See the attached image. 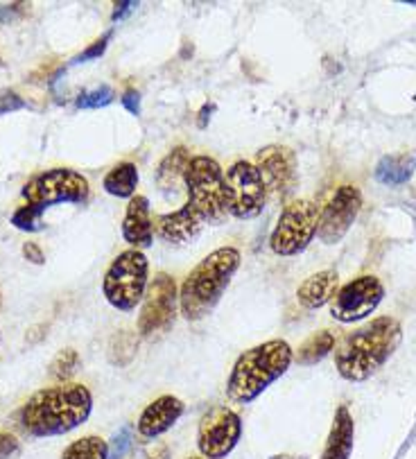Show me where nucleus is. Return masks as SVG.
Segmentation results:
<instances>
[{"label":"nucleus","mask_w":416,"mask_h":459,"mask_svg":"<svg viewBox=\"0 0 416 459\" xmlns=\"http://www.w3.org/2000/svg\"><path fill=\"white\" fill-rule=\"evenodd\" d=\"M93 396L79 383H62L39 389L21 409V426L32 437H57L88 421Z\"/></svg>","instance_id":"obj_1"},{"label":"nucleus","mask_w":416,"mask_h":459,"mask_svg":"<svg viewBox=\"0 0 416 459\" xmlns=\"http://www.w3.org/2000/svg\"><path fill=\"white\" fill-rule=\"evenodd\" d=\"M403 328L394 317H378L346 335L335 349V366L344 380L362 383L376 376L396 353Z\"/></svg>","instance_id":"obj_2"},{"label":"nucleus","mask_w":416,"mask_h":459,"mask_svg":"<svg viewBox=\"0 0 416 459\" xmlns=\"http://www.w3.org/2000/svg\"><path fill=\"white\" fill-rule=\"evenodd\" d=\"M240 267V251L236 247H219L202 258L179 288V313L188 321L208 317L224 296Z\"/></svg>","instance_id":"obj_3"},{"label":"nucleus","mask_w":416,"mask_h":459,"mask_svg":"<svg viewBox=\"0 0 416 459\" xmlns=\"http://www.w3.org/2000/svg\"><path fill=\"white\" fill-rule=\"evenodd\" d=\"M294 353L285 339H270L251 347L236 360L226 380V398L238 405L256 400L272 383L292 366Z\"/></svg>","instance_id":"obj_4"},{"label":"nucleus","mask_w":416,"mask_h":459,"mask_svg":"<svg viewBox=\"0 0 416 459\" xmlns=\"http://www.w3.org/2000/svg\"><path fill=\"white\" fill-rule=\"evenodd\" d=\"M186 192L188 204L200 213L204 224H222L226 211V186H224V170L215 158L197 154L190 158L186 168Z\"/></svg>","instance_id":"obj_5"},{"label":"nucleus","mask_w":416,"mask_h":459,"mask_svg":"<svg viewBox=\"0 0 416 459\" xmlns=\"http://www.w3.org/2000/svg\"><path fill=\"white\" fill-rule=\"evenodd\" d=\"M149 285V262L147 256L138 249H127L115 258L102 281V292L115 310L132 313L138 303H143V296Z\"/></svg>","instance_id":"obj_6"},{"label":"nucleus","mask_w":416,"mask_h":459,"mask_svg":"<svg viewBox=\"0 0 416 459\" xmlns=\"http://www.w3.org/2000/svg\"><path fill=\"white\" fill-rule=\"evenodd\" d=\"M21 194L25 206L43 215L45 209H52L57 204H84L91 194V186L86 177L79 175V172L68 168H54L32 177L23 186Z\"/></svg>","instance_id":"obj_7"},{"label":"nucleus","mask_w":416,"mask_h":459,"mask_svg":"<svg viewBox=\"0 0 416 459\" xmlns=\"http://www.w3.org/2000/svg\"><path fill=\"white\" fill-rule=\"evenodd\" d=\"M317 226L319 209L312 199H294L285 204L270 236V249L276 256H299L315 240Z\"/></svg>","instance_id":"obj_8"},{"label":"nucleus","mask_w":416,"mask_h":459,"mask_svg":"<svg viewBox=\"0 0 416 459\" xmlns=\"http://www.w3.org/2000/svg\"><path fill=\"white\" fill-rule=\"evenodd\" d=\"M226 186V211L236 220H253L258 217L267 204V188L256 163L240 158L226 170L224 175Z\"/></svg>","instance_id":"obj_9"},{"label":"nucleus","mask_w":416,"mask_h":459,"mask_svg":"<svg viewBox=\"0 0 416 459\" xmlns=\"http://www.w3.org/2000/svg\"><path fill=\"white\" fill-rule=\"evenodd\" d=\"M177 313H179L177 281L170 274L161 272L147 285V292L143 296L141 315H138V335L145 339L163 335V332H168L175 326Z\"/></svg>","instance_id":"obj_10"},{"label":"nucleus","mask_w":416,"mask_h":459,"mask_svg":"<svg viewBox=\"0 0 416 459\" xmlns=\"http://www.w3.org/2000/svg\"><path fill=\"white\" fill-rule=\"evenodd\" d=\"M362 209V194L355 186L346 183L330 194L326 206L319 211L317 238L323 245H335L349 233L357 213Z\"/></svg>","instance_id":"obj_11"},{"label":"nucleus","mask_w":416,"mask_h":459,"mask_svg":"<svg viewBox=\"0 0 416 459\" xmlns=\"http://www.w3.org/2000/svg\"><path fill=\"white\" fill-rule=\"evenodd\" d=\"M242 437V421L233 409L213 407L200 423L197 446L206 459H224Z\"/></svg>","instance_id":"obj_12"},{"label":"nucleus","mask_w":416,"mask_h":459,"mask_svg":"<svg viewBox=\"0 0 416 459\" xmlns=\"http://www.w3.org/2000/svg\"><path fill=\"white\" fill-rule=\"evenodd\" d=\"M385 299V288L376 277L366 274L351 283H346L340 292L335 294V301L330 308V315L342 321V324H353L362 321Z\"/></svg>","instance_id":"obj_13"},{"label":"nucleus","mask_w":416,"mask_h":459,"mask_svg":"<svg viewBox=\"0 0 416 459\" xmlns=\"http://www.w3.org/2000/svg\"><path fill=\"white\" fill-rule=\"evenodd\" d=\"M256 168L262 177L267 194L274 199H285L296 186V156L285 145H267L256 154Z\"/></svg>","instance_id":"obj_14"},{"label":"nucleus","mask_w":416,"mask_h":459,"mask_svg":"<svg viewBox=\"0 0 416 459\" xmlns=\"http://www.w3.org/2000/svg\"><path fill=\"white\" fill-rule=\"evenodd\" d=\"M183 409H186V405L177 396H170V394L158 396L141 412V419H138V426H136L138 434L145 439L161 437V434L168 432L181 419Z\"/></svg>","instance_id":"obj_15"},{"label":"nucleus","mask_w":416,"mask_h":459,"mask_svg":"<svg viewBox=\"0 0 416 459\" xmlns=\"http://www.w3.org/2000/svg\"><path fill=\"white\" fill-rule=\"evenodd\" d=\"M204 220L186 202L181 209L156 217V233L170 245H188L202 233Z\"/></svg>","instance_id":"obj_16"},{"label":"nucleus","mask_w":416,"mask_h":459,"mask_svg":"<svg viewBox=\"0 0 416 459\" xmlns=\"http://www.w3.org/2000/svg\"><path fill=\"white\" fill-rule=\"evenodd\" d=\"M122 238L132 245V249L143 251L154 243V222L149 213V202L143 194H134L127 204L122 220Z\"/></svg>","instance_id":"obj_17"},{"label":"nucleus","mask_w":416,"mask_h":459,"mask_svg":"<svg viewBox=\"0 0 416 459\" xmlns=\"http://www.w3.org/2000/svg\"><path fill=\"white\" fill-rule=\"evenodd\" d=\"M340 292V274L326 269L319 274H312L308 277L296 290V299L304 308L308 310H317L321 306H326L335 294Z\"/></svg>","instance_id":"obj_18"},{"label":"nucleus","mask_w":416,"mask_h":459,"mask_svg":"<svg viewBox=\"0 0 416 459\" xmlns=\"http://www.w3.org/2000/svg\"><path fill=\"white\" fill-rule=\"evenodd\" d=\"M353 434H355V426H353V417L349 407H340L335 412L333 419V428L328 434L326 448H323L321 459H349L351 451H353Z\"/></svg>","instance_id":"obj_19"},{"label":"nucleus","mask_w":416,"mask_h":459,"mask_svg":"<svg viewBox=\"0 0 416 459\" xmlns=\"http://www.w3.org/2000/svg\"><path fill=\"white\" fill-rule=\"evenodd\" d=\"M190 152L186 147H172V152L166 154V158L158 163L156 170V186L161 192L166 194H175L179 190V186L183 183V177H186V168L190 163Z\"/></svg>","instance_id":"obj_20"},{"label":"nucleus","mask_w":416,"mask_h":459,"mask_svg":"<svg viewBox=\"0 0 416 459\" xmlns=\"http://www.w3.org/2000/svg\"><path fill=\"white\" fill-rule=\"evenodd\" d=\"M416 170V158L412 154H391L378 161L376 179L385 186H403L408 183Z\"/></svg>","instance_id":"obj_21"},{"label":"nucleus","mask_w":416,"mask_h":459,"mask_svg":"<svg viewBox=\"0 0 416 459\" xmlns=\"http://www.w3.org/2000/svg\"><path fill=\"white\" fill-rule=\"evenodd\" d=\"M136 186H138V168L129 163V161H122V163L111 168L102 181V188L111 197H118V199H132Z\"/></svg>","instance_id":"obj_22"},{"label":"nucleus","mask_w":416,"mask_h":459,"mask_svg":"<svg viewBox=\"0 0 416 459\" xmlns=\"http://www.w3.org/2000/svg\"><path fill=\"white\" fill-rule=\"evenodd\" d=\"M333 351H335V335L330 330H319L301 344V349L296 353V362L304 366H312L321 362Z\"/></svg>","instance_id":"obj_23"},{"label":"nucleus","mask_w":416,"mask_h":459,"mask_svg":"<svg viewBox=\"0 0 416 459\" xmlns=\"http://www.w3.org/2000/svg\"><path fill=\"white\" fill-rule=\"evenodd\" d=\"M62 459H109V443L96 434H88L68 446Z\"/></svg>","instance_id":"obj_24"},{"label":"nucleus","mask_w":416,"mask_h":459,"mask_svg":"<svg viewBox=\"0 0 416 459\" xmlns=\"http://www.w3.org/2000/svg\"><path fill=\"white\" fill-rule=\"evenodd\" d=\"M77 366H79V355L75 349H64L57 353V358L52 360L50 364V376L54 378V380H59V383H66L68 378H71L75 371H77Z\"/></svg>","instance_id":"obj_25"},{"label":"nucleus","mask_w":416,"mask_h":459,"mask_svg":"<svg viewBox=\"0 0 416 459\" xmlns=\"http://www.w3.org/2000/svg\"><path fill=\"white\" fill-rule=\"evenodd\" d=\"M113 102V88L111 86H100L93 91H86L77 100L75 107L77 109H100V107H109Z\"/></svg>","instance_id":"obj_26"},{"label":"nucleus","mask_w":416,"mask_h":459,"mask_svg":"<svg viewBox=\"0 0 416 459\" xmlns=\"http://www.w3.org/2000/svg\"><path fill=\"white\" fill-rule=\"evenodd\" d=\"M11 224H14L16 228H21V231H28V233L41 231V228H43L41 213L32 211L30 206H25V204L14 211V215H11Z\"/></svg>","instance_id":"obj_27"},{"label":"nucleus","mask_w":416,"mask_h":459,"mask_svg":"<svg viewBox=\"0 0 416 459\" xmlns=\"http://www.w3.org/2000/svg\"><path fill=\"white\" fill-rule=\"evenodd\" d=\"M122 351H127V353H129L132 358H134V353H136V339H134V335H129V332H120V335L113 337L111 347H109V358H111L113 364L122 366V364H120V362H122V358H120Z\"/></svg>","instance_id":"obj_28"},{"label":"nucleus","mask_w":416,"mask_h":459,"mask_svg":"<svg viewBox=\"0 0 416 459\" xmlns=\"http://www.w3.org/2000/svg\"><path fill=\"white\" fill-rule=\"evenodd\" d=\"M109 39H111V32H107L104 37H100L98 41H93L84 52H79L75 57V64H84V62H91V59H98V57H102L104 50H107V45H109Z\"/></svg>","instance_id":"obj_29"},{"label":"nucleus","mask_w":416,"mask_h":459,"mask_svg":"<svg viewBox=\"0 0 416 459\" xmlns=\"http://www.w3.org/2000/svg\"><path fill=\"white\" fill-rule=\"evenodd\" d=\"M129 446H132V430L129 428H122L118 434H115V439L111 443L109 459H122L127 455V451H129Z\"/></svg>","instance_id":"obj_30"},{"label":"nucleus","mask_w":416,"mask_h":459,"mask_svg":"<svg viewBox=\"0 0 416 459\" xmlns=\"http://www.w3.org/2000/svg\"><path fill=\"white\" fill-rule=\"evenodd\" d=\"M23 107H28V102L18 93H14V91H0V113L18 111Z\"/></svg>","instance_id":"obj_31"},{"label":"nucleus","mask_w":416,"mask_h":459,"mask_svg":"<svg viewBox=\"0 0 416 459\" xmlns=\"http://www.w3.org/2000/svg\"><path fill=\"white\" fill-rule=\"evenodd\" d=\"M120 102L132 116H138V113H141V93H138V91H127V93H122Z\"/></svg>","instance_id":"obj_32"},{"label":"nucleus","mask_w":416,"mask_h":459,"mask_svg":"<svg viewBox=\"0 0 416 459\" xmlns=\"http://www.w3.org/2000/svg\"><path fill=\"white\" fill-rule=\"evenodd\" d=\"M18 451V441L14 434H5L0 432V459H7Z\"/></svg>","instance_id":"obj_33"},{"label":"nucleus","mask_w":416,"mask_h":459,"mask_svg":"<svg viewBox=\"0 0 416 459\" xmlns=\"http://www.w3.org/2000/svg\"><path fill=\"white\" fill-rule=\"evenodd\" d=\"M23 254H25V258L30 262H34V265H43L45 262V256H43V251L39 245H34V243H25L23 245Z\"/></svg>","instance_id":"obj_34"},{"label":"nucleus","mask_w":416,"mask_h":459,"mask_svg":"<svg viewBox=\"0 0 416 459\" xmlns=\"http://www.w3.org/2000/svg\"><path fill=\"white\" fill-rule=\"evenodd\" d=\"M136 9V3L134 0H122V3H118L113 7V14H111V18L113 21H122L127 14H129V11H134Z\"/></svg>","instance_id":"obj_35"},{"label":"nucleus","mask_w":416,"mask_h":459,"mask_svg":"<svg viewBox=\"0 0 416 459\" xmlns=\"http://www.w3.org/2000/svg\"><path fill=\"white\" fill-rule=\"evenodd\" d=\"M213 111H215V105H204L202 107V113H200V120H197V124L200 127H206V122L211 120V116H213Z\"/></svg>","instance_id":"obj_36"},{"label":"nucleus","mask_w":416,"mask_h":459,"mask_svg":"<svg viewBox=\"0 0 416 459\" xmlns=\"http://www.w3.org/2000/svg\"><path fill=\"white\" fill-rule=\"evenodd\" d=\"M190 459H206V457H190Z\"/></svg>","instance_id":"obj_37"},{"label":"nucleus","mask_w":416,"mask_h":459,"mask_svg":"<svg viewBox=\"0 0 416 459\" xmlns=\"http://www.w3.org/2000/svg\"><path fill=\"white\" fill-rule=\"evenodd\" d=\"M414 100H416V98H414Z\"/></svg>","instance_id":"obj_38"}]
</instances>
